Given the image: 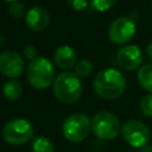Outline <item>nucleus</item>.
<instances>
[{
  "instance_id": "obj_13",
  "label": "nucleus",
  "mask_w": 152,
  "mask_h": 152,
  "mask_svg": "<svg viewBox=\"0 0 152 152\" xmlns=\"http://www.w3.org/2000/svg\"><path fill=\"white\" fill-rule=\"evenodd\" d=\"M23 91V87L19 81L17 80H8L2 87L4 96L10 101H15L20 97Z\"/></svg>"
},
{
  "instance_id": "obj_8",
  "label": "nucleus",
  "mask_w": 152,
  "mask_h": 152,
  "mask_svg": "<svg viewBox=\"0 0 152 152\" xmlns=\"http://www.w3.org/2000/svg\"><path fill=\"white\" fill-rule=\"evenodd\" d=\"M135 34V23L128 17L116 18L109 26L108 36L114 44H126Z\"/></svg>"
},
{
  "instance_id": "obj_12",
  "label": "nucleus",
  "mask_w": 152,
  "mask_h": 152,
  "mask_svg": "<svg viewBox=\"0 0 152 152\" xmlns=\"http://www.w3.org/2000/svg\"><path fill=\"white\" fill-rule=\"evenodd\" d=\"M76 52L75 50L69 45H62L56 49L53 53L55 63L58 68L69 70L76 65Z\"/></svg>"
},
{
  "instance_id": "obj_4",
  "label": "nucleus",
  "mask_w": 152,
  "mask_h": 152,
  "mask_svg": "<svg viewBox=\"0 0 152 152\" xmlns=\"http://www.w3.org/2000/svg\"><path fill=\"white\" fill-rule=\"evenodd\" d=\"M120 120L110 112H100L91 120L93 133L102 140H112L118 137L121 131Z\"/></svg>"
},
{
  "instance_id": "obj_20",
  "label": "nucleus",
  "mask_w": 152,
  "mask_h": 152,
  "mask_svg": "<svg viewBox=\"0 0 152 152\" xmlns=\"http://www.w3.org/2000/svg\"><path fill=\"white\" fill-rule=\"evenodd\" d=\"M66 4L74 11H83L88 6V0H66Z\"/></svg>"
},
{
  "instance_id": "obj_16",
  "label": "nucleus",
  "mask_w": 152,
  "mask_h": 152,
  "mask_svg": "<svg viewBox=\"0 0 152 152\" xmlns=\"http://www.w3.org/2000/svg\"><path fill=\"white\" fill-rule=\"evenodd\" d=\"M75 68V74L78 76V77H87L91 74L93 71V65L87 59H82L80 62L76 63V65L74 66Z\"/></svg>"
},
{
  "instance_id": "obj_18",
  "label": "nucleus",
  "mask_w": 152,
  "mask_h": 152,
  "mask_svg": "<svg viewBox=\"0 0 152 152\" xmlns=\"http://www.w3.org/2000/svg\"><path fill=\"white\" fill-rule=\"evenodd\" d=\"M89 2L93 10L97 12H104L112 8L115 5L116 0H89Z\"/></svg>"
},
{
  "instance_id": "obj_23",
  "label": "nucleus",
  "mask_w": 152,
  "mask_h": 152,
  "mask_svg": "<svg viewBox=\"0 0 152 152\" xmlns=\"http://www.w3.org/2000/svg\"><path fill=\"white\" fill-rule=\"evenodd\" d=\"M5 1H7V2H11V4H12V2H15V1H18V0H5Z\"/></svg>"
},
{
  "instance_id": "obj_21",
  "label": "nucleus",
  "mask_w": 152,
  "mask_h": 152,
  "mask_svg": "<svg viewBox=\"0 0 152 152\" xmlns=\"http://www.w3.org/2000/svg\"><path fill=\"white\" fill-rule=\"evenodd\" d=\"M23 53H24V56H25L27 59H30V61H33L34 58H37V51H36L34 46H32V45L25 46Z\"/></svg>"
},
{
  "instance_id": "obj_5",
  "label": "nucleus",
  "mask_w": 152,
  "mask_h": 152,
  "mask_svg": "<svg viewBox=\"0 0 152 152\" xmlns=\"http://www.w3.org/2000/svg\"><path fill=\"white\" fill-rule=\"evenodd\" d=\"M91 128L89 118L82 113H74L69 115L63 122V135L71 142L83 141Z\"/></svg>"
},
{
  "instance_id": "obj_24",
  "label": "nucleus",
  "mask_w": 152,
  "mask_h": 152,
  "mask_svg": "<svg viewBox=\"0 0 152 152\" xmlns=\"http://www.w3.org/2000/svg\"><path fill=\"white\" fill-rule=\"evenodd\" d=\"M151 138H152V133H151Z\"/></svg>"
},
{
  "instance_id": "obj_11",
  "label": "nucleus",
  "mask_w": 152,
  "mask_h": 152,
  "mask_svg": "<svg viewBox=\"0 0 152 152\" xmlns=\"http://www.w3.org/2000/svg\"><path fill=\"white\" fill-rule=\"evenodd\" d=\"M25 23L32 31H44L50 24V14L44 7L34 6L27 11Z\"/></svg>"
},
{
  "instance_id": "obj_17",
  "label": "nucleus",
  "mask_w": 152,
  "mask_h": 152,
  "mask_svg": "<svg viewBox=\"0 0 152 152\" xmlns=\"http://www.w3.org/2000/svg\"><path fill=\"white\" fill-rule=\"evenodd\" d=\"M139 108L144 116L152 118V94L142 96L139 103Z\"/></svg>"
},
{
  "instance_id": "obj_2",
  "label": "nucleus",
  "mask_w": 152,
  "mask_h": 152,
  "mask_svg": "<svg viewBox=\"0 0 152 152\" xmlns=\"http://www.w3.org/2000/svg\"><path fill=\"white\" fill-rule=\"evenodd\" d=\"M53 94L57 100L63 103H72L76 102L82 95V83L80 77L75 72L65 71L59 74L52 86Z\"/></svg>"
},
{
  "instance_id": "obj_9",
  "label": "nucleus",
  "mask_w": 152,
  "mask_h": 152,
  "mask_svg": "<svg viewBox=\"0 0 152 152\" xmlns=\"http://www.w3.org/2000/svg\"><path fill=\"white\" fill-rule=\"evenodd\" d=\"M25 68L24 59L21 56L11 50H6L0 53V71L11 80H15L19 77Z\"/></svg>"
},
{
  "instance_id": "obj_15",
  "label": "nucleus",
  "mask_w": 152,
  "mask_h": 152,
  "mask_svg": "<svg viewBox=\"0 0 152 152\" xmlns=\"http://www.w3.org/2000/svg\"><path fill=\"white\" fill-rule=\"evenodd\" d=\"M32 152H53V145L48 138L39 135L32 142Z\"/></svg>"
},
{
  "instance_id": "obj_10",
  "label": "nucleus",
  "mask_w": 152,
  "mask_h": 152,
  "mask_svg": "<svg viewBox=\"0 0 152 152\" xmlns=\"http://www.w3.org/2000/svg\"><path fill=\"white\" fill-rule=\"evenodd\" d=\"M116 62L119 66L125 70H134L141 65L142 53L135 45H125L119 49L116 53Z\"/></svg>"
},
{
  "instance_id": "obj_7",
  "label": "nucleus",
  "mask_w": 152,
  "mask_h": 152,
  "mask_svg": "<svg viewBox=\"0 0 152 152\" xmlns=\"http://www.w3.org/2000/svg\"><path fill=\"white\" fill-rule=\"evenodd\" d=\"M125 141L132 147H144L150 139L148 127L138 120H128L121 128Z\"/></svg>"
},
{
  "instance_id": "obj_6",
  "label": "nucleus",
  "mask_w": 152,
  "mask_h": 152,
  "mask_svg": "<svg viewBox=\"0 0 152 152\" xmlns=\"http://www.w3.org/2000/svg\"><path fill=\"white\" fill-rule=\"evenodd\" d=\"M33 127L26 119H13L5 124L2 137L11 145H23L33 138Z\"/></svg>"
},
{
  "instance_id": "obj_19",
  "label": "nucleus",
  "mask_w": 152,
  "mask_h": 152,
  "mask_svg": "<svg viewBox=\"0 0 152 152\" xmlns=\"http://www.w3.org/2000/svg\"><path fill=\"white\" fill-rule=\"evenodd\" d=\"M8 11H10V14L13 18L18 19V18H21L25 14V6L20 1H15V2H12L10 5Z\"/></svg>"
},
{
  "instance_id": "obj_3",
  "label": "nucleus",
  "mask_w": 152,
  "mask_h": 152,
  "mask_svg": "<svg viewBox=\"0 0 152 152\" xmlns=\"http://www.w3.org/2000/svg\"><path fill=\"white\" fill-rule=\"evenodd\" d=\"M55 69L52 63L45 57H37L30 62L27 68V80L36 89L48 88L55 80Z\"/></svg>"
},
{
  "instance_id": "obj_14",
  "label": "nucleus",
  "mask_w": 152,
  "mask_h": 152,
  "mask_svg": "<svg viewBox=\"0 0 152 152\" xmlns=\"http://www.w3.org/2000/svg\"><path fill=\"white\" fill-rule=\"evenodd\" d=\"M138 82L147 91L152 94V64H146L138 70Z\"/></svg>"
},
{
  "instance_id": "obj_22",
  "label": "nucleus",
  "mask_w": 152,
  "mask_h": 152,
  "mask_svg": "<svg viewBox=\"0 0 152 152\" xmlns=\"http://www.w3.org/2000/svg\"><path fill=\"white\" fill-rule=\"evenodd\" d=\"M146 55H147V57L152 61V43H150V44L146 46Z\"/></svg>"
},
{
  "instance_id": "obj_1",
  "label": "nucleus",
  "mask_w": 152,
  "mask_h": 152,
  "mask_svg": "<svg viewBox=\"0 0 152 152\" xmlns=\"http://www.w3.org/2000/svg\"><path fill=\"white\" fill-rule=\"evenodd\" d=\"M95 93L106 100L120 97L126 89V78L116 69H104L94 78Z\"/></svg>"
}]
</instances>
